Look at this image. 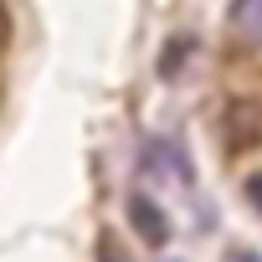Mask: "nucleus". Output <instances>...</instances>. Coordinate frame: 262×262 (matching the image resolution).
I'll return each instance as SVG.
<instances>
[{
	"instance_id": "7ed1b4c3",
	"label": "nucleus",
	"mask_w": 262,
	"mask_h": 262,
	"mask_svg": "<svg viewBox=\"0 0 262 262\" xmlns=\"http://www.w3.org/2000/svg\"><path fill=\"white\" fill-rule=\"evenodd\" d=\"M236 41L247 47H262V0H231V11H226Z\"/></svg>"
},
{
	"instance_id": "20e7f679",
	"label": "nucleus",
	"mask_w": 262,
	"mask_h": 262,
	"mask_svg": "<svg viewBox=\"0 0 262 262\" xmlns=\"http://www.w3.org/2000/svg\"><path fill=\"white\" fill-rule=\"evenodd\" d=\"M190 52H195V41H190V36L170 41V47H165V57H160V77H165V82H175V77L185 72V57H190Z\"/></svg>"
},
{
	"instance_id": "f257e3e1",
	"label": "nucleus",
	"mask_w": 262,
	"mask_h": 262,
	"mask_svg": "<svg viewBox=\"0 0 262 262\" xmlns=\"http://www.w3.org/2000/svg\"><path fill=\"white\" fill-rule=\"evenodd\" d=\"M221 144H226L231 155H247V149L262 144V108H257V103L231 98V103L221 108Z\"/></svg>"
},
{
	"instance_id": "f03ea898",
	"label": "nucleus",
	"mask_w": 262,
	"mask_h": 262,
	"mask_svg": "<svg viewBox=\"0 0 262 262\" xmlns=\"http://www.w3.org/2000/svg\"><path fill=\"white\" fill-rule=\"evenodd\" d=\"M123 211H128V226H134L149 247H165V242H170V216H165V211H160V201H149L144 190L128 195V206H123Z\"/></svg>"
},
{
	"instance_id": "423d86ee",
	"label": "nucleus",
	"mask_w": 262,
	"mask_h": 262,
	"mask_svg": "<svg viewBox=\"0 0 262 262\" xmlns=\"http://www.w3.org/2000/svg\"><path fill=\"white\" fill-rule=\"evenodd\" d=\"M98 262H123V257H118V252H113V242H108V236H103V242H98Z\"/></svg>"
},
{
	"instance_id": "0eeeda50",
	"label": "nucleus",
	"mask_w": 262,
	"mask_h": 262,
	"mask_svg": "<svg viewBox=\"0 0 262 262\" xmlns=\"http://www.w3.org/2000/svg\"><path fill=\"white\" fill-rule=\"evenodd\" d=\"M226 262H262V257H252V252H231Z\"/></svg>"
},
{
	"instance_id": "39448f33",
	"label": "nucleus",
	"mask_w": 262,
	"mask_h": 262,
	"mask_svg": "<svg viewBox=\"0 0 262 262\" xmlns=\"http://www.w3.org/2000/svg\"><path fill=\"white\" fill-rule=\"evenodd\" d=\"M247 201H252V206H257V216H262V175H252V180H247Z\"/></svg>"
}]
</instances>
